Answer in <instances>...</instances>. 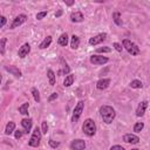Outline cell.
Listing matches in <instances>:
<instances>
[{
    "label": "cell",
    "instance_id": "1",
    "mask_svg": "<svg viewBox=\"0 0 150 150\" xmlns=\"http://www.w3.org/2000/svg\"><path fill=\"white\" fill-rule=\"evenodd\" d=\"M100 114H101V117L103 120V122H106L107 124L111 123L114 121L115 116H116V113H115L114 108L110 107V106H102L100 108Z\"/></svg>",
    "mask_w": 150,
    "mask_h": 150
},
{
    "label": "cell",
    "instance_id": "2",
    "mask_svg": "<svg viewBox=\"0 0 150 150\" xmlns=\"http://www.w3.org/2000/svg\"><path fill=\"white\" fill-rule=\"evenodd\" d=\"M82 130L89 137L94 136L95 133H96V124H95V122L93 121L92 118H87L86 121L83 122V124H82Z\"/></svg>",
    "mask_w": 150,
    "mask_h": 150
},
{
    "label": "cell",
    "instance_id": "3",
    "mask_svg": "<svg viewBox=\"0 0 150 150\" xmlns=\"http://www.w3.org/2000/svg\"><path fill=\"white\" fill-rule=\"evenodd\" d=\"M41 135H42L41 129H39L37 127L33 130V133H32V136H31V138H29V141H28V144L31 147H33V148H38L39 144H40V141H41Z\"/></svg>",
    "mask_w": 150,
    "mask_h": 150
},
{
    "label": "cell",
    "instance_id": "4",
    "mask_svg": "<svg viewBox=\"0 0 150 150\" xmlns=\"http://www.w3.org/2000/svg\"><path fill=\"white\" fill-rule=\"evenodd\" d=\"M123 47L126 48V50L131 54V55H138L140 54V48L137 47V45L135 42H133L131 40H128V39H124L123 40Z\"/></svg>",
    "mask_w": 150,
    "mask_h": 150
},
{
    "label": "cell",
    "instance_id": "5",
    "mask_svg": "<svg viewBox=\"0 0 150 150\" xmlns=\"http://www.w3.org/2000/svg\"><path fill=\"white\" fill-rule=\"evenodd\" d=\"M83 108H84V102L83 101H79L77 104L75 106L74 108V111H73V116H72V122L73 123H76L79 121V118L83 111Z\"/></svg>",
    "mask_w": 150,
    "mask_h": 150
},
{
    "label": "cell",
    "instance_id": "6",
    "mask_svg": "<svg viewBox=\"0 0 150 150\" xmlns=\"http://www.w3.org/2000/svg\"><path fill=\"white\" fill-rule=\"evenodd\" d=\"M109 61V59L107 56H101V55H92L91 56V62L93 65H97V66H101V65H104Z\"/></svg>",
    "mask_w": 150,
    "mask_h": 150
},
{
    "label": "cell",
    "instance_id": "7",
    "mask_svg": "<svg viewBox=\"0 0 150 150\" xmlns=\"http://www.w3.org/2000/svg\"><path fill=\"white\" fill-rule=\"evenodd\" d=\"M26 20H27V15H26V14H19V15H17V17L14 18V20H13V22H12V25H11L10 28H11V29H14V28L21 26Z\"/></svg>",
    "mask_w": 150,
    "mask_h": 150
},
{
    "label": "cell",
    "instance_id": "8",
    "mask_svg": "<svg viewBox=\"0 0 150 150\" xmlns=\"http://www.w3.org/2000/svg\"><path fill=\"white\" fill-rule=\"evenodd\" d=\"M107 38V34L106 33H101V34H97L96 37H93L89 39V45H92V46H96L101 42H103Z\"/></svg>",
    "mask_w": 150,
    "mask_h": 150
},
{
    "label": "cell",
    "instance_id": "9",
    "mask_svg": "<svg viewBox=\"0 0 150 150\" xmlns=\"http://www.w3.org/2000/svg\"><path fill=\"white\" fill-rule=\"evenodd\" d=\"M86 148V142L83 140H74L71 143V149L72 150H84Z\"/></svg>",
    "mask_w": 150,
    "mask_h": 150
},
{
    "label": "cell",
    "instance_id": "10",
    "mask_svg": "<svg viewBox=\"0 0 150 150\" xmlns=\"http://www.w3.org/2000/svg\"><path fill=\"white\" fill-rule=\"evenodd\" d=\"M21 126L24 128V133L28 134L32 129V126H33V121L32 118H22L21 120Z\"/></svg>",
    "mask_w": 150,
    "mask_h": 150
},
{
    "label": "cell",
    "instance_id": "11",
    "mask_svg": "<svg viewBox=\"0 0 150 150\" xmlns=\"http://www.w3.org/2000/svg\"><path fill=\"white\" fill-rule=\"evenodd\" d=\"M29 52H31V46H29V44H24V45L20 47V49H19V52H18V55H19V57L24 59V57H26V56L28 55Z\"/></svg>",
    "mask_w": 150,
    "mask_h": 150
},
{
    "label": "cell",
    "instance_id": "12",
    "mask_svg": "<svg viewBox=\"0 0 150 150\" xmlns=\"http://www.w3.org/2000/svg\"><path fill=\"white\" fill-rule=\"evenodd\" d=\"M123 141L126 143H131V144H137L140 142V137L133 134H127L123 136Z\"/></svg>",
    "mask_w": 150,
    "mask_h": 150
},
{
    "label": "cell",
    "instance_id": "13",
    "mask_svg": "<svg viewBox=\"0 0 150 150\" xmlns=\"http://www.w3.org/2000/svg\"><path fill=\"white\" fill-rule=\"evenodd\" d=\"M110 84V80L109 79H101L96 82V88L100 89V91H103V89H107Z\"/></svg>",
    "mask_w": 150,
    "mask_h": 150
},
{
    "label": "cell",
    "instance_id": "14",
    "mask_svg": "<svg viewBox=\"0 0 150 150\" xmlns=\"http://www.w3.org/2000/svg\"><path fill=\"white\" fill-rule=\"evenodd\" d=\"M71 20L73 22H82L84 20V17L80 11H76V12H73L71 14Z\"/></svg>",
    "mask_w": 150,
    "mask_h": 150
},
{
    "label": "cell",
    "instance_id": "15",
    "mask_svg": "<svg viewBox=\"0 0 150 150\" xmlns=\"http://www.w3.org/2000/svg\"><path fill=\"white\" fill-rule=\"evenodd\" d=\"M147 107H148V102H147V101L141 102V103L138 104V107H137V110H136V116H138V117L143 116V115H144V113H145Z\"/></svg>",
    "mask_w": 150,
    "mask_h": 150
},
{
    "label": "cell",
    "instance_id": "16",
    "mask_svg": "<svg viewBox=\"0 0 150 150\" xmlns=\"http://www.w3.org/2000/svg\"><path fill=\"white\" fill-rule=\"evenodd\" d=\"M60 61H61V64H62V66H61L62 68L59 71V73H57V74H59V75H66V74H69V73H71V68H69V67H68V65L65 62V60H64V59H61Z\"/></svg>",
    "mask_w": 150,
    "mask_h": 150
},
{
    "label": "cell",
    "instance_id": "17",
    "mask_svg": "<svg viewBox=\"0 0 150 150\" xmlns=\"http://www.w3.org/2000/svg\"><path fill=\"white\" fill-rule=\"evenodd\" d=\"M5 69L7 72H10L11 74H13L17 77H21V72L15 67V66H5Z\"/></svg>",
    "mask_w": 150,
    "mask_h": 150
},
{
    "label": "cell",
    "instance_id": "18",
    "mask_svg": "<svg viewBox=\"0 0 150 150\" xmlns=\"http://www.w3.org/2000/svg\"><path fill=\"white\" fill-rule=\"evenodd\" d=\"M57 44L60 46H62V47H66L68 45V35H67V33H64V34L60 35V38L57 40Z\"/></svg>",
    "mask_w": 150,
    "mask_h": 150
},
{
    "label": "cell",
    "instance_id": "19",
    "mask_svg": "<svg viewBox=\"0 0 150 150\" xmlns=\"http://www.w3.org/2000/svg\"><path fill=\"white\" fill-rule=\"evenodd\" d=\"M79 46H80V39H79L77 35L74 34V35L72 37V40H71V47H72L73 49H76Z\"/></svg>",
    "mask_w": 150,
    "mask_h": 150
},
{
    "label": "cell",
    "instance_id": "20",
    "mask_svg": "<svg viewBox=\"0 0 150 150\" xmlns=\"http://www.w3.org/2000/svg\"><path fill=\"white\" fill-rule=\"evenodd\" d=\"M50 44H52V37H49V35H48V37H47V38H45V39H44V41L39 45V48H40V49H45V48H47Z\"/></svg>",
    "mask_w": 150,
    "mask_h": 150
},
{
    "label": "cell",
    "instance_id": "21",
    "mask_svg": "<svg viewBox=\"0 0 150 150\" xmlns=\"http://www.w3.org/2000/svg\"><path fill=\"white\" fill-rule=\"evenodd\" d=\"M14 129H15V123H14L13 121H10V122L7 123V126H6L5 134H6V135H11V134L14 131Z\"/></svg>",
    "mask_w": 150,
    "mask_h": 150
},
{
    "label": "cell",
    "instance_id": "22",
    "mask_svg": "<svg viewBox=\"0 0 150 150\" xmlns=\"http://www.w3.org/2000/svg\"><path fill=\"white\" fill-rule=\"evenodd\" d=\"M47 77H48L49 84H50V86H54V84H55V73H54L52 69H48V71H47Z\"/></svg>",
    "mask_w": 150,
    "mask_h": 150
},
{
    "label": "cell",
    "instance_id": "23",
    "mask_svg": "<svg viewBox=\"0 0 150 150\" xmlns=\"http://www.w3.org/2000/svg\"><path fill=\"white\" fill-rule=\"evenodd\" d=\"M73 82H74V75L73 74H68L66 76L65 81H64V86L65 87H71L73 84Z\"/></svg>",
    "mask_w": 150,
    "mask_h": 150
},
{
    "label": "cell",
    "instance_id": "24",
    "mask_svg": "<svg viewBox=\"0 0 150 150\" xmlns=\"http://www.w3.org/2000/svg\"><path fill=\"white\" fill-rule=\"evenodd\" d=\"M113 20H114V22H115L117 26H121V25H122L121 14H120V12H115V13H113Z\"/></svg>",
    "mask_w": 150,
    "mask_h": 150
},
{
    "label": "cell",
    "instance_id": "25",
    "mask_svg": "<svg viewBox=\"0 0 150 150\" xmlns=\"http://www.w3.org/2000/svg\"><path fill=\"white\" fill-rule=\"evenodd\" d=\"M28 108H29V103L26 102L19 107V113L22 115H28Z\"/></svg>",
    "mask_w": 150,
    "mask_h": 150
},
{
    "label": "cell",
    "instance_id": "26",
    "mask_svg": "<svg viewBox=\"0 0 150 150\" xmlns=\"http://www.w3.org/2000/svg\"><path fill=\"white\" fill-rule=\"evenodd\" d=\"M130 87L134 88V89H138V88H142V82L140 80H133L130 82Z\"/></svg>",
    "mask_w": 150,
    "mask_h": 150
},
{
    "label": "cell",
    "instance_id": "27",
    "mask_svg": "<svg viewBox=\"0 0 150 150\" xmlns=\"http://www.w3.org/2000/svg\"><path fill=\"white\" fill-rule=\"evenodd\" d=\"M143 128H144V123H143V122H137V123H135V126H134V131H135V133H141Z\"/></svg>",
    "mask_w": 150,
    "mask_h": 150
},
{
    "label": "cell",
    "instance_id": "28",
    "mask_svg": "<svg viewBox=\"0 0 150 150\" xmlns=\"http://www.w3.org/2000/svg\"><path fill=\"white\" fill-rule=\"evenodd\" d=\"M32 94H33V97H34V100L37 101V102H40V93H39V91L37 88H32Z\"/></svg>",
    "mask_w": 150,
    "mask_h": 150
},
{
    "label": "cell",
    "instance_id": "29",
    "mask_svg": "<svg viewBox=\"0 0 150 150\" xmlns=\"http://www.w3.org/2000/svg\"><path fill=\"white\" fill-rule=\"evenodd\" d=\"M7 39L6 38H3L1 39V42H0V52H1V54L4 55L5 54V44H6Z\"/></svg>",
    "mask_w": 150,
    "mask_h": 150
},
{
    "label": "cell",
    "instance_id": "30",
    "mask_svg": "<svg viewBox=\"0 0 150 150\" xmlns=\"http://www.w3.org/2000/svg\"><path fill=\"white\" fill-rule=\"evenodd\" d=\"M96 52H97V53H109V52H111V48H110V47H108V46H106V47L97 48V49H96Z\"/></svg>",
    "mask_w": 150,
    "mask_h": 150
},
{
    "label": "cell",
    "instance_id": "31",
    "mask_svg": "<svg viewBox=\"0 0 150 150\" xmlns=\"http://www.w3.org/2000/svg\"><path fill=\"white\" fill-rule=\"evenodd\" d=\"M47 131H48V124H47L46 121H44L42 124H41V133L42 134H47Z\"/></svg>",
    "mask_w": 150,
    "mask_h": 150
},
{
    "label": "cell",
    "instance_id": "32",
    "mask_svg": "<svg viewBox=\"0 0 150 150\" xmlns=\"http://www.w3.org/2000/svg\"><path fill=\"white\" fill-rule=\"evenodd\" d=\"M46 15H47V11L40 12V13H38V14H37V19H38V20H42V19H44Z\"/></svg>",
    "mask_w": 150,
    "mask_h": 150
},
{
    "label": "cell",
    "instance_id": "33",
    "mask_svg": "<svg viewBox=\"0 0 150 150\" xmlns=\"http://www.w3.org/2000/svg\"><path fill=\"white\" fill-rule=\"evenodd\" d=\"M48 143H49V145H50L52 148H54V149H56V148L60 145V143H59V142L53 141V140H49V142H48Z\"/></svg>",
    "mask_w": 150,
    "mask_h": 150
},
{
    "label": "cell",
    "instance_id": "34",
    "mask_svg": "<svg viewBox=\"0 0 150 150\" xmlns=\"http://www.w3.org/2000/svg\"><path fill=\"white\" fill-rule=\"evenodd\" d=\"M114 47H115V49H116L117 52H122V46L120 45L118 42H114Z\"/></svg>",
    "mask_w": 150,
    "mask_h": 150
},
{
    "label": "cell",
    "instance_id": "35",
    "mask_svg": "<svg viewBox=\"0 0 150 150\" xmlns=\"http://www.w3.org/2000/svg\"><path fill=\"white\" fill-rule=\"evenodd\" d=\"M55 99H57V93H53V94L48 97V102H52V101H54Z\"/></svg>",
    "mask_w": 150,
    "mask_h": 150
},
{
    "label": "cell",
    "instance_id": "36",
    "mask_svg": "<svg viewBox=\"0 0 150 150\" xmlns=\"http://www.w3.org/2000/svg\"><path fill=\"white\" fill-rule=\"evenodd\" d=\"M110 150H126V149L123 147H121V145H114V147L110 148Z\"/></svg>",
    "mask_w": 150,
    "mask_h": 150
},
{
    "label": "cell",
    "instance_id": "37",
    "mask_svg": "<svg viewBox=\"0 0 150 150\" xmlns=\"http://www.w3.org/2000/svg\"><path fill=\"white\" fill-rule=\"evenodd\" d=\"M21 137H22V131H21V130H17V131H15V138L19 140V138H21Z\"/></svg>",
    "mask_w": 150,
    "mask_h": 150
},
{
    "label": "cell",
    "instance_id": "38",
    "mask_svg": "<svg viewBox=\"0 0 150 150\" xmlns=\"http://www.w3.org/2000/svg\"><path fill=\"white\" fill-rule=\"evenodd\" d=\"M0 19H1V22H0V27H4L7 20H6V18H5L4 15H3V17H0Z\"/></svg>",
    "mask_w": 150,
    "mask_h": 150
},
{
    "label": "cell",
    "instance_id": "39",
    "mask_svg": "<svg viewBox=\"0 0 150 150\" xmlns=\"http://www.w3.org/2000/svg\"><path fill=\"white\" fill-rule=\"evenodd\" d=\"M61 15H62V10H59V11H57V12L55 13V17H56V18L61 17Z\"/></svg>",
    "mask_w": 150,
    "mask_h": 150
},
{
    "label": "cell",
    "instance_id": "40",
    "mask_svg": "<svg viewBox=\"0 0 150 150\" xmlns=\"http://www.w3.org/2000/svg\"><path fill=\"white\" fill-rule=\"evenodd\" d=\"M65 3H66V5H68V6L74 5V1H65Z\"/></svg>",
    "mask_w": 150,
    "mask_h": 150
},
{
    "label": "cell",
    "instance_id": "41",
    "mask_svg": "<svg viewBox=\"0 0 150 150\" xmlns=\"http://www.w3.org/2000/svg\"><path fill=\"white\" fill-rule=\"evenodd\" d=\"M131 150H138V149H136V148H135V149H131Z\"/></svg>",
    "mask_w": 150,
    "mask_h": 150
}]
</instances>
